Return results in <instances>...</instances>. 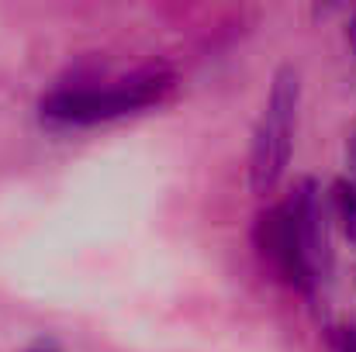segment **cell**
I'll return each mask as SVG.
<instances>
[{"label":"cell","instance_id":"obj_6","mask_svg":"<svg viewBox=\"0 0 356 352\" xmlns=\"http://www.w3.org/2000/svg\"><path fill=\"white\" fill-rule=\"evenodd\" d=\"M336 352H356V328L353 325L339 328V335H336Z\"/></svg>","mask_w":356,"mask_h":352},{"label":"cell","instance_id":"obj_1","mask_svg":"<svg viewBox=\"0 0 356 352\" xmlns=\"http://www.w3.org/2000/svg\"><path fill=\"white\" fill-rule=\"evenodd\" d=\"M173 90V73L156 62L142 66L131 76L115 80L111 87H59L49 97H42V115L59 124H97L115 121L121 115H135L142 108L159 104Z\"/></svg>","mask_w":356,"mask_h":352},{"label":"cell","instance_id":"obj_2","mask_svg":"<svg viewBox=\"0 0 356 352\" xmlns=\"http://www.w3.org/2000/svg\"><path fill=\"white\" fill-rule=\"evenodd\" d=\"M298 104H301V73L287 62L273 73L266 108L249 145V183L256 194H270L287 173L291 149H294Z\"/></svg>","mask_w":356,"mask_h":352},{"label":"cell","instance_id":"obj_4","mask_svg":"<svg viewBox=\"0 0 356 352\" xmlns=\"http://www.w3.org/2000/svg\"><path fill=\"white\" fill-rule=\"evenodd\" d=\"M298 221V235L305 245V259L308 269L315 276V283L322 276H329L332 269V242H329V208L322 204V190L315 187V180H301L294 187V197L287 201Z\"/></svg>","mask_w":356,"mask_h":352},{"label":"cell","instance_id":"obj_8","mask_svg":"<svg viewBox=\"0 0 356 352\" xmlns=\"http://www.w3.org/2000/svg\"><path fill=\"white\" fill-rule=\"evenodd\" d=\"M350 45H353V52H356V17L350 21Z\"/></svg>","mask_w":356,"mask_h":352},{"label":"cell","instance_id":"obj_7","mask_svg":"<svg viewBox=\"0 0 356 352\" xmlns=\"http://www.w3.org/2000/svg\"><path fill=\"white\" fill-rule=\"evenodd\" d=\"M346 162H350V180L356 183V128L350 131V142H346Z\"/></svg>","mask_w":356,"mask_h":352},{"label":"cell","instance_id":"obj_3","mask_svg":"<svg viewBox=\"0 0 356 352\" xmlns=\"http://www.w3.org/2000/svg\"><path fill=\"white\" fill-rule=\"evenodd\" d=\"M256 249L259 255L273 266V273L291 283V287H301V290H312L315 287V276L308 269V259H305V245H301V235H298V221H294V211L291 204H273L266 208L259 218H256Z\"/></svg>","mask_w":356,"mask_h":352},{"label":"cell","instance_id":"obj_9","mask_svg":"<svg viewBox=\"0 0 356 352\" xmlns=\"http://www.w3.org/2000/svg\"><path fill=\"white\" fill-rule=\"evenodd\" d=\"M28 352H59V349H52V346H35V349H28Z\"/></svg>","mask_w":356,"mask_h":352},{"label":"cell","instance_id":"obj_5","mask_svg":"<svg viewBox=\"0 0 356 352\" xmlns=\"http://www.w3.org/2000/svg\"><path fill=\"white\" fill-rule=\"evenodd\" d=\"M332 215L339 218L343 235L356 245V183L350 176H339L332 183Z\"/></svg>","mask_w":356,"mask_h":352}]
</instances>
